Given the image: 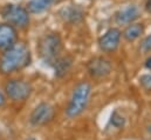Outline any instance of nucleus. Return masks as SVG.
<instances>
[{
	"mask_svg": "<svg viewBox=\"0 0 151 140\" xmlns=\"http://www.w3.org/2000/svg\"><path fill=\"white\" fill-rule=\"evenodd\" d=\"M53 0H31L27 5V11L29 13H42L43 11H46L47 8L50 7Z\"/></svg>",
	"mask_w": 151,
	"mask_h": 140,
	"instance_id": "11",
	"label": "nucleus"
},
{
	"mask_svg": "<svg viewBox=\"0 0 151 140\" xmlns=\"http://www.w3.org/2000/svg\"><path fill=\"white\" fill-rule=\"evenodd\" d=\"M55 74L58 77H63L72 67V59L70 58H59L54 63Z\"/></svg>",
	"mask_w": 151,
	"mask_h": 140,
	"instance_id": "13",
	"label": "nucleus"
},
{
	"mask_svg": "<svg viewBox=\"0 0 151 140\" xmlns=\"http://www.w3.org/2000/svg\"><path fill=\"white\" fill-rule=\"evenodd\" d=\"M87 69L93 78H104L109 75L111 71V64L109 60L102 57H96L88 63Z\"/></svg>",
	"mask_w": 151,
	"mask_h": 140,
	"instance_id": "7",
	"label": "nucleus"
},
{
	"mask_svg": "<svg viewBox=\"0 0 151 140\" xmlns=\"http://www.w3.org/2000/svg\"><path fill=\"white\" fill-rule=\"evenodd\" d=\"M141 85L148 90V91H151V73L150 74H147V75H143L141 78Z\"/></svg>",
	"mask_w": 151,
	"mask_h": 140,
	"instance_id": "15",
	"label": "nucleus"
},
{
	"mask_svg": "<svg viewBox=\"0 0 151 140\" xmlns=\"http://www.w3.org/2000/svg\"><path fill=\"white\" fill-rule=\"evenodd\" d=\"M17 44V31L11 24H0V50L6 51Z\"/></svg>",
	"mask_w": 151,
	"mask_h": 140,
	"instance_id": "9",
	"label": "nucleus"
},
{
	"mask_svg": "<svg viewBox=\"0 0 151 140\" xmlns=\"http://www.w3.org/2000/svg\"><path fill=\"white\" fill-rule=\"evenodd\" d=\"M121 32L117 28H110L99 40V46L103 52H113L118 47Z\"/></svg>",
	"mask_w": 151,
	"mask_h": 140,
	"instance_id": "8",
	"label": "nucleus"
},
{
	"mask_svg": "<svg viewBox=\"0 0 151 140\" xmlns=\"http://www.w3.org/2000/svg\"><path fill=\"white\" fill-rule=\"evenodd\" d=\"M5 93L13 101H24L31 96L32 86L27 81L13 79L6 82Z\"/></svg>",
	"mask_w": 151,
	"mask_h": 140,
	"instance_id": "5",
	"label": "nucleus"
},
{
	"mask_svg": "<svg viewBox=\"0 0 151 140\" xmlns=\"http://www.w3.org/2000/svg\"><path fill=\"white\" fill-rule=\"evenodd\" d=\"M111 122L116 127H122L124 125V118L122 115H119L117 112H114L111 115Z\"/></svg>",
	"mask_w": 151,
	"mask_h": 140,
	"instance_id": "14",
	"label": "nucleus"
},
{
	"mask_svg": "<svg viewBox=\"0 0 151 140\" xmlns=\"http://www.w3.org/2000/svg\"><path fill=\"white\" fill-rule=\"evenodd\" d=\"M31 61L28 48L24 44H15L11 48L4 51L0 57V73L11 74L26 67Z\"/></svg>",
	"mask_w": 151,
	"mask_h": 140,
	"instance_id": "1",
	"label": "nucleus"
},
{
	"mask_svg": "<svg viewBox=\"0 0 151 140\" xmlns=\"http://www.w3.org/2000/svg\"><path fill=\"white\" fill-rule=\"evenodd\" d=\"M144 32V27L142 24H131L129 25L124 32H123V36L125 38V40L128 41H134L136 40L139 35Z\"/></svg>",
	"mask_w": 151,
	"mask_h": 140,
	"instance_id": "12",
	"label": "nucleus"
},
{
	"mask_svg": "<svg viewBox=\"0 0 151 140\" xmlns=\"http://www.w3.org/2000/svg\"><path fill=\"white\" fill-rule=\"evenodd\" d=\"M142 51L143 52H150L151 51V34L148 35L143 42H142Z\"/></svg>",
	"mask_w": 151,
	"mask_h": 140,
	"instance_id": "16",
	"label": "nucleus"
},
{
	"mask_svg": "<svg viewBox=\"0 0 151 140\" xmlns=\"http://www.w3.org/2000/svg\"><path fill=\"white\" fill-rule=\"evenodd\" d=\"M5 101H6V100H5V96H4V94L0 92V107L5 105Z\"/></svg>",
	"mask_w": 151,
	"mask_h": 140,
	"instance_id": "17",
	"label": "nucleus"
},
{
	"mask_svg": "<svg viewBox=\"0 0 151 140\" xmlns=\"http://www.w3.org/2000/svg\"><path fill=\"white\" fill-rule=\"evenodd\" d=\"M90 92H91V87L87 81L80 82L74 88L72 99L66 111L69 118L77 117L84 111V108L87 107V104H88L89 97H90Z\"/></svg>",
	"mask_w": 151,
	"mask_h": 140,
	"instance_id": "2",
	"label": "nucleus"
},
{
	"mask_svg": "<svg viewBox=\"0 0 151 140\" xmlns=\"http://www.w3.org/2000/svg\"><path fill=\"white\" fill-rule=\"evenodd\" d=\"M145 67L149 69V70H151V57L147 59V61H145Z\"/></svg>",
	"mask_w": 151,
	"mask_h": 140,
	"instance_id": "18",
	"label": "nucleus"
},
{
	"mask_svg": "<svg viewBox=\"0 0 151 140\" xmlns=\"http://www.w3.org/2000/svg\"><path fill=\"white\" fill-rule=\"evenodd\" d=\"M62 51V42L58 34H46L39 41V53L45 63L54 64Z\"/></svg>",
	"mask_w": 151,
	"mask_h": 140,
	"instance_id": "3",
	"label": "nucleus"
},
{
	"mask_svg": "<svg viewBox=\"0 0 151 140\" xmlns=\"http://www.w3.org/2000/svg\"><path fill=\"white\" fill-rule=\"evenodd\" d=\"M137 17H138V9H137L136 6L131 5V6H128L123 9H121L116 14V23L119 24V25L130 24L131 21L137 19Z\"/></svg>",
	"mask_w": 151,
	"mask_h": 140,
	"instance_id": "10",
	"label": "nucleus"
},
{
	"mask_svg": "<svg viewBox=\"0 0 151 140\" xmlns=\"http://www.w3.org/2000/svg\"><path fill=\"white\" fill-rule=\"evenodd\" d=\"M54 114H55V111H54L53 106L47 104V103H42L33 109L29 121L34 126L45 125V124L52 121V119L54 118Z\"/></svg>",
	"mask_w": 151,
	"mask_h": 140,
	"instance_id": "6",
	"label": "nucleus"
},
{
	"mask_svg": "<svg viewBox=\"0 0 151 140\" xmlns=\"http://www.w3.org/2000/svg\"><path fill=\"white\" fill-rule=\"evenodd\" d=\"M27 140H37V139H34V138H29V139H27Z\"/></svg>",
	"mask_w": 151,
	"mask_h": 140,
	"instance_id": "20",
	"label": "nucleus"
},
{
	"mask_svg": "<svg viewBox=\"0 0 151 140\" xmlns=\"http://www.w3.org/2000/svg\"><path fill=\"white\" fill-rule=\"evenodd\" d=\"M1 14H2V18L7 20V23L11 24L12 26H19L24 28L29 24L28 11L20 6L6 5L1 9Z\"/></svg>",
	"mask_w": 151,
	"mask_h": 140,
	"instance_id": "4",
	"label": "nucleus"
},
{
	"mask_svg": "<svg viewBox=\"0 0 151 140\" xmlns=\"http://www.w3.org/2000/svg\"><path fill=\"white\" fill-rule=\"evenodd\" d=\"M147 9L151 12V0H148V2H147Z\"/></svg>",
	"mask_w": 151,
	"mask_h": 140,
	"instance_id": "19",
	"label": "nucleus"
}]
</instances>
